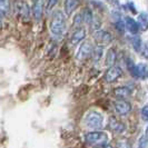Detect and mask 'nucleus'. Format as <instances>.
Listing matches in <instances>:
<instances>
[{"label":"nucleus","instance_id":"5701e85b","mask_svg":"<svg viewBox=\"0 0 148 148\" xmlns=\"http://www.w3.org/2000/svg\"><path fill=\"white\" fill-rule=\"evenodd\" d=\"M115 29H116V31H117V32H119L120 35L125 34V30H126L125 21H123V20H120V19H118L117 21L115 22Z\"/></svg>","mask_w":148,"mask_h":148},{"label":"nucleus","instance_id":"7ed1b4c3","mask_svg":"<svg viewBox=\"0 0 148 148\" xmlns=\"http://www.w3.org/2000/svg\"><path fill=\"white\" fill-rule=\"evenodd\" d=\"M103 115L97 112V111H90L88 115L85 118V123L87 127L91 128V129H99L103 127Z\"/></svg>","mask_w":148,"mask_h":148},{"label":"nucleus","instance_id":"4be33fe9","mask_svg":"<svg viewBox=\"0 0 148 148\" xmlns=\"http://www.w3.org/2000/svg\"><path fill=\"white\" fill-rule=\"evenodd\" d=\"M132 45H133L134 49H135L136 51L139 53V52H140V50H141V47H143V42H141L140 37L135 36V37L132 39Z\"/></svg>","mask_w":148,"mask_h":148},{"label":"nucleus","instance_id":"f3484780","mask_svg":"<svg viewBox=\"0 0 148 148\" xmlns=\"http://www.w3.org/2000/svg\"><path fill=\"white\" fill-rule=\"evenodd\" d=\"M10 10H11L10 0H0V14L6 17L10 14Z\"/></svg>","mask_w":148,"mask_h":148},{"label":"nucleus","instance_id":"f257e3e1","mask_svg":"<svg viewBox=\"0 0 148 148\" xmlns=\"http://www.w3.org/2000/svg\"><path fill=\"white\" fill-rule=\"evenodd\" d=\"M49 28L55 37H61L66 31V18L62 11L56 10L51 16Z\"/></svg>","mask_w":148,"mask_h":148},{"label":"nucleus","instance_id":"1a4fd4ad","mask_svg":"<svg viewBox=\"0 0 148 148\" xmlns=\"http://www.w3.org/2000/svg\"><path fill=\"white\" fill-rule=\"evenodd\" d=\"M31 12L35 20L39 21L42 18V14H44V0H35L31 8Z\"/></svg>","mask_w":148,"mask_h":148},{"label":"nucleus","instance_id":"39448f33","mask_svg":"<svg viewBox=\"0 0 148 148\" xmlns=\"http://www.w3.org/2000/svg\"><path fill=\"white\" fill-rule=\"evenodd\" d=\"M123 76V69L120 68L119 66H110L104 75L105 80L109 84H112L115 82L118 78H120Z\"/></svg>","mask_w":148,"mask_h":148},{"label":"nucleus","instance_id":"2eb2a0df","mask_svg":"<svg viewBox=\"0 0 148 148\" xmlns=\"http://www.w3.org/2000/svg\"><path fill=\"white\" fill-rule=\"evenodd\" d=\"M136 73H137V78H140L143 80L148 78V66L144 62H140L136 65Z\"/></svg>","mask_w":148,"mask_h":148},{"label":"nucleus","instance_id":"bb28decb","mask_svg":"<svg viewBox=\"0 0 148 148\" xmlns=\"http://www.w3.org/2000/svg\"><path fill=\"white\" fill-rule=\"evenodd\" d=\"M2 22H3V16L0 14V29L2 28Z\"/></svg>","mask_w":148,"mask_h":148},{"label":"nucleus","instance_id":"9d476101","mask_svg":"<svg viewBox=\"0 0 148 148\" xmlns=\"http://www.w3.org/2000/svg\"><path fill=\"white\" fill-rule=\"evenodd\" d=\"M109 128H110L114 133L121 134V133H124V132H125L126 126H125V124H124V123H121L120 120H118L116 117H114V116H112V117L109 118Z\"/></svg>","mask_w":148,"mask_h":148},{"label":"nucleus","instance_id":"f8f14e48","mask_svg":"<svg viewBox=\"0 0 148 148\" xmlns=\"http://www.w3.org/2000/svg\"><path fill=\"white\" fill-rule=\"evenodd\" d=\"M80 1L79 0H65L64 3V10L66 16H71L74 14V11L79 7Z\"/></svg>","mask_w":148,"mask_h":148},{"label":"nucleus","instance_id":"dca6fc26","mask_svg":"<svg viewBox=\"0 0 148 148\" xmlns=\"http://www.w3.org/2000/svg\"><path fill=\"white\" fill-rule=\"evenodd\" d=\"M137 23L139 26V29L146 31L148 29V14L147 12H140L137 18Z\"/></svg>","mask_w":148,"mask_h":148},{"label":"nucleus","instance_id":"c85d7f7f","mask_svg":"<svg viewBox=\"0 0 148 148\" xmlns=\"http://www.w3.org/2000/svg\"><path fill=\"white\" fill-rule=\"evenodd\" d=\"M107 1H111V0H107Z\"/></svg>","mask_w":148,"mask_h":148},{"label":"nucleus","instance_id":"4468645a","mask_svg":"<svg viewBox=\"0 0 148 148\" xmlns=\"http://www.w3.org/2000/svg\"><path fill=\"white\" fill-rule=\"evenodd\" d=\"M132 95V89L128 87H117L116 89H114V96L117 99H125L127 97H129Z\"/></svg>","mask_w":148,"mask_h":148},{"label":"nucleus","instance_id":"20e7f679","mask_svg":"<svg viewBox=\"0 0 148 148\" xmlns=\"http://www.w3.org/2000/svg\"><path fill=\"white\" fill-rule=\"evenodd\" d=\"M85 140L90 145H98V146H105L104 143L108 140L107 135L101 132H90L86 134Z\"/></svg>","mask_w":148,"mask_h":148},{"label":"nucleus","instance_id":"6e6552de","mask_svg":"<svg viewBox=\"0 0 148 148\" xmlns=\"http://www.w3.org/2000/svg\"><path fill=\"white\" fill-rule=\"evenodd\" d=\"M92 50H94L92 45L90 44L89 41H85L79 48V51H78V55H77L78 60H86L88 57H90L92 55Z\"/></svg>","mask_w":148,"mask_h":148},{"label":"nucleus","instance_id":"0eeeda50","mask_svg":"<svg viewBox=\"0 0 148 148\" xmlns=\"http://www.w3.org/2000/svg\"><path fill=\"white\" fill-rule=\"evenodd\" d=\"M94 37H95V40H96L97 44L99 46H103V47L106 46V45L110 44L111 40H112V37H111L110 34L105 31V30H96Z\"/></svg>","mask_w":148,"mask_h":148},{"label":"nucleus","instance_id":"412c9836","mask_svg":"<svg viewBox=\"0 0 148 148\" xmlns=\"http://www.w3.org/2000/svg\"><path fill=\"white\" fill-rule=\"evenodd\" d=\"M126 66L128 68V70H129V73L130 75L135 77V78H137V73H136V65L134 64V61L130 58H127L126 59Z\"/></svg>","mask_w":148,"mask_h":148},{"label":"nucleus","instance_id":"cd10ccee","mask_svg":"<svg viewBox=\"0 0 148 148\" xmlns=\"http://www.w3.org/2000/svg\"><path fill=\"white\" fill-rule=\"evenodd\" d=\"M145 135H146V136L148 137V127H147V129H146V133H145Z\"/></svg>","mask_w":148,"mask_h":148},{"label":"nucleus","instance_id":"aec40b11","mask_svg":"<svg viewBox=\"0 0 148 148\" xmlns=\"http://www.w3.org/2000/svg\"><path fill=\"white\" fill-rule=\"evenodd\" d=\"M59 0H46V5L44 6V10L46 14H50L52 9L56 7V5L58 3Z\"/></svg>","mask_w":148,"mask_h":148},{"label":"nucleus","instance_id":"393cba45","mask_svg":"<svg viewBox=\"0 0 148 148\" xmlns=\"http://www.w3.org/2000/svg\"><path fill=\"white\" fill-rule=\"evenodd\" d=\"M140 115H141V118L144 119L145 121H148V105L143 107V109L140 111Z\"/></svg>","mask_w":148,"mask_h":148},{"label":"nucleus","instance_id":"6ab92c4d","mask_svg":"<svg viewBox=\"0 0 148 148\" xmlns=\"http://www.w3.org/2000/svg\"><path fill=\"white\" fill-rule=\"evenodd\" d=\"M82 21L84 23H90L91 20H92V18H94V16H92V12H91V10L88 9V8H86V9H84L82 12Z\"/></svg>","mask_w":148,"mask_h":148},{"label":"nucleus","instance_id":"ddd939ff","mask_svg":"<svg viewBox=\"0 0 148 148\" xmlns=\"http://www.w3.org/2000/svg\"><path fill=\"white\" fill-rule=\"evenodd\" d=\"M125 26H126V29L132 34V35H137L138 31H139V26L137 21L133 19L132 17H126L125 18Z\"/></svg>","mask_w":148,"mask_h":148},{"label":"nucleus","instance_id":"a878e982","mask_svg":"<svg viewBox=\"0 0 148 148\" xmlns=\"http://www.w3.org/2000/svg\"><path fill=\"white\" fill-rule=\"evenodd\" d=\"M148 143V137L146 135H144V136H141L140 139H139V146L140 147H145L146 145H147Z\"/></svg>","mask_w":148,"mask_h":148},{"label":"nucleus","instance_id":"f03ea898","mask_svg":"<svg viewBox=\"0 0 148 148\" xmlns=\"http://www.w3.org/2000/svg\"><path fill=\"white\" fill-rule=\"evenodd\" d=\"M14 14L17 19H20L22 21H28L30 18V7L25 0H15L14 1Z\"/></svg>","mask_w":148,"mask_h":148},{"label":"nucleus","instance_id":"b1692460","mask_svg":"<svg viewBox=\"0 0 148 148\" xmlns=\"http://www.w3.org/2000/svg\"><path fill=\"white\" fill-rule=\"evenodd\" d=\"M82 23H84V21H82V14H77V15L75 16V18H74V27L79 28Z\"/></svg>","mask_w":148,"mask_h":148},{"label":"nucleus","instance_id":"423d86ee","mask_svg":"<svg viewBox=\"0 0 148 148\" xmlns=\"http://www.w3.org/2000/svg\"><path fill=\"white\" fill-rule=\"evenodd\" d=\"M114 107H115V110L116 112L120 115V116H125L127 114H129L133 107H132V104L129 101H127L125 99H118L115 101L114 104Z\"/></svg>","mask_w":148,"mask_h":148},{"label":"nucleus","instance_id":"a211bd4d","mask_svg":"<svg viewBox=\"0 0 148 148\" xmlns=\"http://www.w3.org/2000/svg\"><path fill=\"white\" fill-rule=\"evenodd\" d=\"M116 60H117V53L115 49H109L106 55V65L108 67L114 66L116 64Z\"/></svg>","mask_w":148,"mask_h":148},{"label":"nucleus","instance_id":"9b49d317","mask_svg":"<svg viewBox=\"0 0 148 148\" xmlns=\"http://www.w3.org/2000/svg\"><path fill=\"white\" fill-rule=\"evenodd\" d=\"M86 35H87L86 29L82 28V27H79V28H77V29L74 31L73 36L70 38V42L74 45V46L77 44H79L80 41H82V40L86 38Z\"/></svg>","mask_w":148,"mask_h":148}]
</instances>
